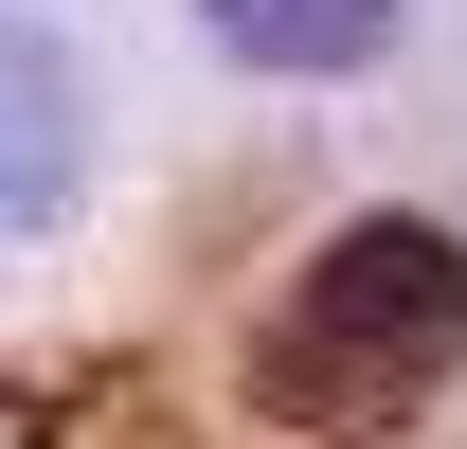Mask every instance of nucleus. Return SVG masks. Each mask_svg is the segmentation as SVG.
I'll return each instance as SVG.
<instances>
[{"mask_svg":"<svg viewBox=\"0 0 467 449\" xmlns=\"http://www.w3.org/2000/svg\"><path fill=\"white\" fill-rule=\"evenodd\" d=\"M467 378V234L450 216H342L270 324V413L306 432H396Z\"/></svg>","mask_w":467,"mask_h":449,"instance_id":"f257e3e1","label":"nucleus"},{"mask_svg":"<svg viewBox=\"0 0 467 449\" xmlns=\"http://www.w3.org/2000/svg\"><path fill=\"white\" fill-rule=\"evenodd\" d=\"M198 37H216L234 72L324 90V72H378V55H396V0H198Z\"/></svg>","mask_w":467,"mask_h":449,"instance_id":"f03ea898","label":"nucleus"},{"mask_svg":"<svg viewBox=\"0 0 467 449\" xmlns=\"http://www.w3.org/2000/svg\"><path fill=\"white\" fill-rule=\"evenodd\" d=\"M72 198V72L55 37H0V216H55Z\"/></svg>","mask_w":467,"mask_h":449,"instance_id":"7ed1b4c3","label":"nucleus"}]
</instances>
